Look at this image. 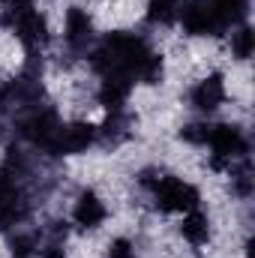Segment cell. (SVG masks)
I'll use <instances>...</instances> for the list:
<instances>
[{
    "label": "cell",
    "instance_id": "6da1fadb",
    "mask_svg": "<svg viewBox=\"0 0 255 258\" xmlns=\"http://www.w3.org/2000/svg\"><path fill=\"white\" fill-rule=\"evenodd\" d=\"M3 24L9 27V33L27 45V48H39L45 39H48V27H45V18L42 12L30 3V0H15L9 3V9L3 12Z\"/></svg>",
    "mask_w": 255,
    "mask_h": 258
},
{
    "label": "cell",
    "instance_id": "7a4b0ae2",
    "mask_svg": "<svg viewBox=\"0 0 255 258\" xmlns=\"http://www.w3.org/2000/svg\"><path fill=\"white\" fill-rule=\"evenodd\" d=\"M153 198L156 207L165 213H186L198 207V189L183 177H159L153 183Z\"/></svg>",
    "mask_w": 255,
    "mask_h": 258
},
{
    "label": "cell",
    "instance_id": "3957f363",
    "mask_svg": "<svg viewBox=\"0 0 255 258\" xmlns=\"http://www.w3.org/2000/svg\"><path fill=\"white\" fill-rule=\"evenodd\" d=\"M93 138H96V129L90 123H84V120H78V123L57 126L45 147L51 153H57V156H72V153H84L93 144Z\"/></svg>",
    "mask_w": 255,
    "mask_h": 258
},
{
    "label": "cell",
    "instance_id": "277c9868",
    "mask_svg": "<svg viewBox=\"0 0 255 258\" xmlns=\"http://www.w3.org/2000/svg\"><path fill=\"white\" fill-rule=\"evenodd\" d=\"M90 36H93V21H90L87 9H81V6L66 9V15H63V39H66V45H69V48H87Z\"/></svg>",
    "mask_w": 255,
    "mask_h": 258
},
{
    "label": "cell",
    "instance_id": "5b68a950",
    "mask_svg": "<svg viewBox=\"0 0 255 258\" xmlns=\"http://www.w3.org/2000/svg\"><path fill=\"white\" fill-rule=\"evenodd\" d=\"M225 96H228V90H225L222 75H207V78H201V81L195 84V90H192V105H195L198 111H216V108L225 102Z\"/></svg>",
    "mask_w": 255,
    "mask_h": 258
},
{
    "label": "cell",
    "instance_id": "8992f818",
    "mask_svg": "<svg viewBox=\"0 0 255 258\" xmlns=\"http://www.w3.org/2000/svg\"><path fill=\"white\" fill-rule=\"evenodd\" d=\"M105 216H108L105 201H102L96 192L87 189V192L78 195V201H75V207H72V219H75V225H81V228H96V225L105 222Z\"/></svg>",
    "mask_w": 255,
    "mask_h": 258
},
{
    "label": "cell",
    "instance_id": "52a82bcc",
    "mask_svg": "<svg viewBox=\"0 0 255 258\" xmlns=\"http://www.w3.org/2000/svg\"><path fill=\"white\" fill-rule=\"evenodd\" d=\"M180 237L189 243V246H204L207 237H210V222L207 216L195 207V210H186L183 219H180Z\"/></svg>",
    "mask_w": 255,
    "mask_h": 258
},
{
    "label": "cell",
    "instance_id": "ba28073f",
    "mask_svg": "<svg viewBox=\"0 0 255 258\" xmlns=\"http://www.w3.org/2000/svg\"><path fill=\"white\" fill-rule=\"evenodd\" d=\"M216 18L219 27H237L243 18H246V9H249V0H204Z\"/></svg>",
    "mask_w": 255,
    "mask_h": 258
},
{
    "label": "cell",
    "instance_id": "9c48e42d",
    "mask_svg": "<svg viewBox=\"0 0 255 258\" xmlns=\"http://www.w3.org/2000/svg\"><path fill=\"white\" fill-rule=\"evenodd\" d=\"M180 3L183 0H147V18L153 24H171V21H177Z\"/></svg>",
    "mask_w": 255,
    "mask_h": 258
},
{
    "label": "cell",
    "instance_id": "30bf717a",
    "mask_svg": "<svg viewBox=\"0 0 255 258\" xmlns=\"http://www.w3.org/2000/svg\"><path fill=\"white\" fill-rule=\"evenodd\" d=\"M252 48H255V33L246 24L237 27V30L231 33V54H234L237 60H249V57H252Z\"/></svg>",
    "mask_w": 255,
    "mask_h": 258
},
{
    "label": "cell",
    "instance_id": "8fae6325",
    "mask_svg": "<svg viewBox=\"0 0 255 258\" xmlns=\"http://www.w3.org/2000/svg\"><path fill=\"white\" fill-rule=\"evenodd\" d=\"M105 258H138V255H135V249H132L129 240H114V243L108 246Z\"/></svg>",
    "mask_w": 255,
    "mask_h": 258
}]
</instances>
